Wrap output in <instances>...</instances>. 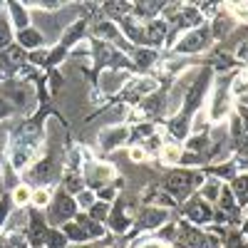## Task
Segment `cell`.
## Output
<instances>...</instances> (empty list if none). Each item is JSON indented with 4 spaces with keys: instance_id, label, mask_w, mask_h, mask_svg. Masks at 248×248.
I'll return each instance as SVG.
<instances>
[{
    "instance_id": "obj_1",
    "label": "cell",
    "mask_w": 248,
    "mask_h": 248,
    "mask_svg": "<svg viewBox=\"0 0 248 248\" xmlns=\"http://www.w3.org/2000/svg\"><path fill=\"white\" fill-rule=\"evenodd\" d=\"M203 174L201 169H169L161 176L159 189L164 194H169L176 203H184L189 196H194L199 191V186L203 184Z\"/></svg>"
},
{
    "instance_id": "obj_2",
    "label": "cell",
    "mask_w": 248,
    "mask_h": 248,
    "mask_svg": "<svg viewBox=\"0 0 248 248\" xmlns=\"http://www.w3.org/2000/svg\"><path fill=\"white\" fill-rule=\"evenodd\" d=\"M211 50H214V37H211L209 23H206L196 30L184 32L169 55L171 57H199V55H209Z\"/></svg>"
},
{
    "instance_id": "obj_3",
    "label": "cell",
    "mask_w": 248,
    "mask_h": 248,
    "mask_svg": "<svg viewBox=\"0 0 248 248\" xmlns=\"http://www.w3.org/2000/svg\"><path fill=\"white\" fill-rule=\"evenodd\" d=\"M167 221H171V211L159 209V206H139V211L134 216V229L132 236H141V233H156Z\"/></svg>"
},
{
    "instance_id": "obj_4",
    "label": "cell",
    "mask_w": 248,
    "mask_h": 248,
    "mask_svg": "<svg viewBox=\"0 0 248 248\" xmlns=\"http://www.w3.org/2000/svg\"><path fill=\"white\" fill-rule=\"evenodd\" d=\"M214 209L216 206H211V203H206L199 194H194V196H189L184 203H179V214H181V218L184 221H189L191 226H199V229H203V226H209L211 221H214Z\"/></svg>"
},
{
    "instance_id": "obj_5",
    "label": "cell",
    "mask_w": 248,
    "mask_h": 248,
    "mask_svg": "<svg viewBox=\"0 0 248 248\" xmlns=\"http://www.w3.org/2000/svg\"><path fill=\"white\" fill-rule=\"evenodd\" d=\"M127 141H129V127H127V124H112V127H107V129L99 132L97 147H99V152L109 154V152L124 147Z\"/></svg>"
},
{
    "instance_id": "obj_6",
    "label": "cell",
    "mask_w": 248,
    "mask_h": 248,
    "mask_svg": "<svg viewBox=\"0 0 248 248\" xmlns=\"http://www.w3.org/2000/svg\"><path fill=\"white\" fill-rule=\"evenodd\" d=\"M75 216H77V201L67 191L57 194L50 201V221L52 223H65L67 218H75Z\"/></svg>"
},
{
    "instance_id": "obj_7",
    "label": "cell",
    "mask_w": 248,
    "mask_h": 248,
    "mask_svg": "<svg viewBox=\"0 0 248 248\" xmlns=\"http://www.w3.org/2000/svg\"><path fill=\"white\" fill-rule=\"evenodd\" d=\"M221 186H223V181H218V179H214V176H206V179H203V184L199 186V191H196V194H199L206 203L216 206L218 194H221Z\"/></svg>"
},
{
    "instance_id": "obj_8",
    "label": "cell",
    "mask_w": 248,
    "mask_h": 248,
    "mask_svg": "<svg viewBox=\"0 0 248 248\" xmlns=\"http://www.w3.org/2000/svg\"><path fill=\"white\" fill-rule=\"evenodd\" d=\"M181 154H184V147H181V144L167 141V144L161 147V152H159V164L176 169V167H179V159H181Z\"/></svg>"
},
{
    "instance_id": "obj_9",
    "label": "cell",
    "mask_w": 248,
    "mask_h": 248,
    "mask_svg": "<svg viewBox=\"0 0 248 248\" xmlns=\"http://www.w3.org/2000/svg\"><path fill=\"white\" fill-rule=\"evenodd\" d=\"M109 211H112V203H105V201H97L92 209L87 211V216L92 218V221H97V223H102L105 226L107 223V218H109Z\"/></svg>"
},
{
    "instance_id": "obj_10",
    "label": "cell",
    "mask_w": 248,
    "mask_h": 248,
    "mask_svg": "<svg viewBox=\"0 0 248 248\" xmlns=\"http://www.w3.org/2000/svg\"><path fill=\"white\" fill-rule=\"evenodd\" d=\"M75 201H77V206H79L82 211H90L92 206L97 203V194H94L92 189H87V186H85V189H82V191L77 194V199H75Z\"/></svg>"
},
{
    "instance_id": "obj_11",
    "label": "cell",
    "mask_w": 248,
    "mask_h": 248,
    "mask_svg": "<svg viewBox=\"0 0 248 248\" xmlns=\"http://www.w3.org/2000/svg\"><path fill=\"white\" fill-rule=\"evenodd\" d=\"M17 40H20V45H25V47H37L43 43V35L35 32V30H20Z\"/></svg>"
},
{
    "instance_id": "obj_12",
    "label": "cell",
    "mask_w": 248,
    "mask_h": 248,
    "mask_svg": "<svg viewBox=\"0 0 248 248\" xmlns=\"http://www.w3.org/2000/svg\"><path fill=\"white\" fill-rule=\"evenodd\" d=\"M30 199H32V189L28 184H20V186H15V191H13V201L17 203V206H25V203H30Z\"/></svg>"
},
{
    "instance_id": "obj_13",
    "label": "cell",
    "mask_w": 248,
    "mask_h": 248,
    "mask_svg": "<svg viewBox=\"0 0 248 248\" xmlns=\"http://www.w3.org/2000/svg\"><path fill=\"white\" fill-rule=\"evenodd\" d=\"M50 191L45 189V186H43V189H35L32 191V199H30V203H35L37 206V209H47V206H50Z\"/></svg>"
},
{
    "instance_id": "obj_14",
    "label": "cell",
    "mask_w": 248,
    "mask_h": 248,
    "mask_svg": "<svg viewBox=\"0 0 248 248\" xmlns=\"http://www.w3.org/2000/svg\"><path fill=\"white\" fill-rule=\"evenodd\" d=\"M129 159L134 161V164H144V161H147V159H152L147 152H144L141 147H129Z\"/></svg>"
},
{
    "instance_id": "obj_15",
    "label": "cell",
    "mask_w": 248,
    "mask_h": 248,
    "mask_svg": "<svg viewBox=\"0 0 248 248\" xmlns=\"http://www.w3.org/2000/svg\"><path fill=\"white\" fill-rule=\"evenodd\" d=\"M8 40H10V28L3 23V20H0V47H5Z\"/></svg>"
}]
</instances>
